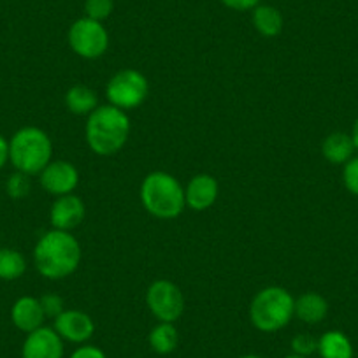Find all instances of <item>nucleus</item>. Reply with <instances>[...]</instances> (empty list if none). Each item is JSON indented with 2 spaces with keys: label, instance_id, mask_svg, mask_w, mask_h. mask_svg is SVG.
Masks as SVG:
<instances>
[{
  "label": "nucleus",
  "instance_id": "1",
  "mask_svg": "<svg viewBox=\"0 0 358 358\" xmlns=\"http://www.w3.org/2000/svg\"><path fill=\"white\" fill-rule=\"evenodd\" d=\"M34 264L41 276L64 280L74 274L81 264V246L71 232L53 229L34 248Z\"/></svg>",
  "mask_w": 358,
  "mask_h": 358
},
{
  "label": "nucleus",
  "instance_id": "2",
  "mask_svg": "<svg viewBox=\"0 0 358 358\" xmlns=\"http://www.w3.org/2000/svg\"><path fill=\"white\" fill-rule=\"evenodd\" d=\"M130 134V120L125 111L115 106H102L88 116L86 143L90 150L101 157L116 155L127 144Z\"/></svg>",
  "mask_w": 358,
  "mask_h": 358
},
{
  "label": "nucleus",
  "instance_id": "3",
  "mask_svg": "<svg viewBox=\"0 0 358 358\" xmlns=\"http://www.w3.org/2000/svg\"><path fill=\"white\" fill-rule=\"evenodd\" d=\"M141 201L144 209L155 218L172 220L183 213L187 201L185 190L174 176L167 172H151L141 185Z\"/></svg>",
  "mask_w": 358,
  "mask_h": 358
},
{
  "label": "nucleus",
  "instance_id": "4",
  "mask_svg": "<svg viewBox=\"0 0 358 358\" xmlns=\"http://www.w3.org/2000/svg\"><path fill=\"white\" fill-rule=\"evenodd\" d=\"M53 143L44 130L23 127L9 141V162L23 174H41L51 162Z\"/></svg>",
  "mask_w": 358,
  "mask_h": 358
},
{
  "label": "nucleus",
  "instance_id": "5",
  "mask_svg": "<svg viewBox=\"0 0 358 358\" xmlns=\"http://www.w3.org/2000/svg\"><path fill=\"white\" fill-rule=\"evenodd\" d=\"M295 316V299L281 287L258 292L250 306V320L260 332H278Z\"/></svg>",
  "mask_w": 358,
  "mask_h": 358
},
{
  "label": "nucleus",
  "instance_id": "6",
  "mask_svg": "<svg viewBox=\"0 0 358 358\" xmlns=\"http://www.w3.org/2000/svg\"><path fill=\"white\" fill-rule=\"evenodd\" d=\"M148 92H150L148 79L136 69H123L116 72L109 79L108 88H106L108 101L122 111L139 108L146 101Z\"/></svg>",
  "mask_w": 358,
  "mask_h": 358
},
{
  "label": "nucleus",
  "instance_id": "7",
  "mask_svg": "<svg viewBox=\"0 0 358 358\" xmlns=\"http://www.w3.org/2000/svg\"><path fill=\"white\" fill-rule=\"evenodd\" d=\"M69 44L81 58L95 60L101 58L109 48V34L102 22L92 18H79L69 30Z\"/></svg>",
  "mask_w": 358,
  "mask_h": 358
},
{
  "label": "nucleus",
  "instance_id": "8",
  "mask_svg": "<svg viewBox=\"0 0 358 358\" xmlns=\"http://www.w3.org/2000/svg\"><path fill=\"white\" fill-rule=\"evenodd\" d=\"M146 304L158 322L174 323L185 311V297L174 283L158 280L146 292Z\"/></svg>",
  "mask_w": 358,
  "mask_h": 358
},
{
  "label": "nucleus",
  "instance_id": "9",
  "mask_svg": "<svg viewBox=\"0 0 358 358\" xmlns=\"http://www.w3.org/2000/svg\"><path fill=\"white\" fill-rule=\"evenodd\" d=\"M79 183V172L71 162L55 160L50 162L41 172V185L48 194L55 197L72 194Z\"/></svg>",
  "mask_w": 358,
  "mask_h": 358
},
{
  "label": "nucleus",
  "instance_id": "10",
  "mask_svg": "<svg viewBox=\"0 0 358 358\" xmlns=\"http://www.w3.org/2000/svg\"><path fill=\"white\" fill-rule=\"evenodd\" d=\"M22 358H64V339L50 327H41L27 336Z\"/></svg>",
  "mask_w": 358,
  "mask_h": 358
},
{
  "label": "nucleus",
  "instance_id": "11",
  "mask_svg": "<svg viewBox=\"0 0 358 358\" xmlns=\"http://www.w3.org/2000/svg\"><path fill=\"white\" fill-rule=\"evenodd\" d=\"M55 330L64 341L83 344L95 334V323L86 313L78 309H67L55 318Z\"/></svg>",
  "mask_w": 358,
  "mask_h": 358
},
{
  "label": "nucleus",
  "instance_id": "12",
  "mask_svg": "<svg viewBox=\"0 0 358 358\" xmlns=\"http://www.w3.org/2000/svg\"><path fill=\"white\" fill-rule=\"evenodd\" d=\"M85 202L74 194L62 195L51 206L50 220L53 229L71 232L72 229L79 227L85 220Z\"/></svg>",
  "mask_w": 358,
  "mask_h": 358
},
{
  "label": "nucleus",
  "instance_id": "13",
  "mask_svg": "<svg viewBox=\"0 0 358 358\" xmlns=\"http://www.w3.org/2000/svg\"><path fill=\"white\" fill-rule=\"evenodd\" d=\"M220 185L213 176L199 174L190 179L187 190H185V201L187 206L194 211H206L211 208L218 199Z\"/></svg>",
  "mask_w": 358,
  "mask_h": 358
},
{
  "label": "nucleus",
  "instance_id": "14",
  "mask_svg": "<svg viewBox=\"0 0 358 358\" xmlns=\"http://www.w3.org/2000/svg\"><path fill=\"white\" fill-rule=\"evenodd\" d=\"M46 320V315L43 311V306L41 301L36 297H20L18 301L13 304L11 309V322L15 323V327L22 332L30 334L34 330L41 329Z\"/></svg>",
  "mask_w": 358,
  "mask_h": 358
},
{
  "label": "nucleus",
  "instance_id": "15",
  "mask_svg": "<svg viewBox=\"0 0 358 358\" xmlns=\"http://www.w3.org/2000/svg\"><path fill=\"white\" fill-rule=\"evenodd\" d=\"M329 313V304L320 294L309 292L295 299V316L308 325H316L323 322Z\"/></svg>",
  "mask_w": 358,
  "mask_h": 358
},
{
  "label": "nucleus",
  "instance_id": "16",
  "mask_svg": "<svg viewBox=\"0 0 358 358\" xmlns=\"http://www.w3.org/2000/svg\"><path fill=\"white\" fill-rule=\"evenodd\" d=\"M355 144L351 136L344 132H334L323 141L322 153L330 164L344 165L350 158H353Z\"/></svg>",
  "mask_w": 358,
  "mask_h": 358
},
{
  "label": "nucleus",
  "instance_id": "17",
  "mask_svg": "<svg viewBox=\"0 0 358 358\" xmlns=\"http://www.w3.org/2000/svg\"><path fill=\"white\" fill-rule=\"evenodd\" d=\"M318 353L322 358H353V344L346 334L329 330L318 339Z\"/></svg>",
  "mask_w": 358,
  "mask_h": 358
},
{
  "label": "nucleus",
  "instance_id": "18",
  "mask_svg": "<svg viewBox=\"0 0 358 358\" xmlns=\"http://www.w3.org/2000/svg\"><path fill=\"white\" fill-rule=\"evenodd\" d=\"M253 25L264 37H276L283 30V16L274 6L260 4L253 9Z\"/></svg>",
  "mask_w": 358,
  "mask_h": 358
},
{
  "label": "nucleus",
  "instance_id": "19",
  "mask_svg": "<svg viewBox=\"0 0 358 358\" xmlns=\"http://www.w3.org/2000/svg\"><path fill=\"white\" fill-rule=\"evenodd\" d=\"M97 94L85 85L72 86L65 95V104H67L69 111L79 116L92 115L97 109Z\"/></svg>",
  "mask_w": 358,
  "mask_h": 358
},
{
  "label": "nucleus",
  "instance_id": "20",
  "mask_svg": "<svg viewBox=\"0 0 358 358\" xmlns=\"http://www.w3.org/2000/svg\"><path fill=\"white\" fill-rule=\"evenodd\" d=\"M148 341H150V346L155 353L171 355L179 344L178 329L174 327V323L160 322L151 330Z\"/></svg>",
  "mask_w": 358,
  "mask_h": 358
},
{
  "label": "nucleus",
  "instance_id": "21",
  "mask_svg": "<svg viewBox=\"0 0 358 358\" xmlns=\"http://www.w3.org/2000/svg\"><path fill=\"white\" fill-rule=\"evenodd\" d=\"M27 271V262L20 251L11 248L0 250V280L15 281L22 278Z\"/></svg>",
  "mask_w": 358,
  "mask_h": 358
},
{
  "label": "nucleus",
  "instance_id": "22",
  "mask_svg": "<svg viewBox=\"0 0 358 358\" xmlns=\"http://www.w3.org/2000/svg\"><path fill=\"white\" fill-rule=\"evenodd\" d=\"M30 188H32V183H30V176L23 174V172L16 171L15 174L9 176L8 183H6V192L11 199H23L30 194Z\"/></svg>",
  "mask_w": 358,
  "mask_h": 358
},
{
  "label": "nucleus",
  "instance_id": "23",
  "mask_svg": "<svg viewBox=\"0 0 358 358\" xmlns=\"http://www.w3.org/2000/svg\"><path fill=\"white\" fill-rule=\"evenodd\" d=\"M115 9V0H86L85 13L86 18H92L95 22H104L109 18Z\"/></svg>",
  "mask_w": 358,
  "mask_h": 358
},
{
  "label": "nucleus",
  "instance_id": "24",
  "mask_svg": "<svg viewBox=\"0 0 358 358\" xmlns=\"http://www.w3.org/2000/svg\"><path fill=\"white\" fill-rule=\"evenodd\" d=\"M292 351L299 357H311L313 353L318 351V339L313 337L311 334H297L292 339Z\"/></svg>",
  "mask_w": 358,
  "mask_h": 358
},
{
  "label": "nucleus",
  "instance_id": "25",
  "mask_svg": "<svg viewBox=\"0 0 358 358\" xmlns=\"http://www.w3.org/2000/svg\"><path fill=\"white\" fill-rule=\"evenodd\" d=\"M343 181L346 190L358 197V157L350 158V160L344 164Z\"/></svg>",
  "mask_w": 358,
  "mask_h": 358
},
{
  "label": "nucleus",
  "instance_id": "26",
  "mask_svg": "<svg viewBox=\"0 0 358 358\" xmlns=\"http://www.w3.org/2000/svg\"><path fill=\"white\" fill-rule=\"evenodd\" d=\"M41 306H43V311L46 315V318H57L60 316L62 313L65 311L64 309V301H62L60 295L57 294H46L39 299Z\"/></svg>",
  "mask_w": 358,
  "mask_h": 358
},
{
  "label": "nucleus",
  "instance_id": "27",
  "mask_svg": "<svg viewBox=\"0 0 358 358\" xmlns=\"http://www.w3.org/2000/svg\"><path fill=\"white\" fill-rule=\"evenodd\" d=\"M71 358H108L104 351L97 346H92V344H85V346L78 348L74 353L71 355Z\"/></svg>",
  "mask_w": 358,
  "mask_h": 358
},
{
  "label": "nucleus",
  "instance_id": "28",
  "mask_svg": "<svg viewBox=\"0 0 358 358\" xmlns=\"http://www.w3.org/2000/svg\"><path fill=\"white\" fill-rule=\"evenodd\" d=\"M262 0H222V4H225L229 9L234 11H250L260 6Z\"/></svg>",
  "mask_w": 358,
  "mask_h": 358
},
{
  "label": "nucleus",
  "instance_id": "29",
  "mask_svg": "<svg viewBox=\"0 0 358 358\" xmlns=\"http://www.w3.org/2000/svg\"><path fill=\"white\" fill-rule=\"evenodd\" d=\"M9 162V141L0 136V169Z\"/></svg>",
  "mask_w": 358,
  "mask_h": 358
},
{
  "label": "nucleus",
  "instance_id": "30",
  "mask_svg": "<svg viewBox=\"0 0 358 358\" xmlns=\"http://www.w3.org/2000/svg\"><path fill=\"white\" fill-rule=\"evenodd\" d=\"M351 139H353L355 150H358V118L353 125V132H351Z\"/></svg>",
  "mask_w": 358,
  "mask_h": 358
},
{
  "label": "nucleus",
  "instance_id": "31",
  "mask_svg": "<svg viewBox=\"0 0 358 358\" xmlns=\"http://www.w3.org/2000/svg\"><path fill=\"white\" fill-rule=\"evenodd\" d=\"M241 358H262V357H258V355H244V357Z\"/></svg>",
  "mask_w": 358,
  "mask_h": 358
},
{
  "label": "nucleus",
  "instance_id": "32",
  "mask_svg": "<svg viewBox=\"0 0 358 358\" xmlns=\"http://www.w3.org/2000/svg\"><path fill=\"white\" fill-rule=\"evenodd\" d=\"M285 358H309V357H299V355H288V357Z\"/></svg>",
  "mask_w": 358,
  "mask_h": 358
}]
</instances>
